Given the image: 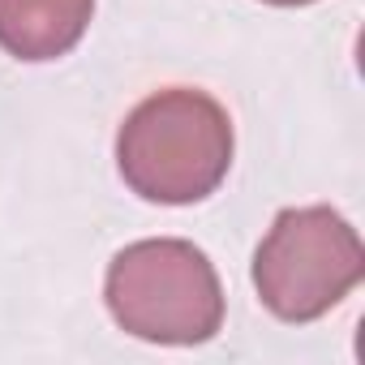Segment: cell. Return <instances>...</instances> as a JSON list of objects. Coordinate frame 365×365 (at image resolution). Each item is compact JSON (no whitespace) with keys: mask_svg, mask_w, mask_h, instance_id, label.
<instances>
[{"mask_svg":"<svg viewBox=\"0 0 365 365\" xmlns=\"http://www.w3.org/2000/svg\"><path fill=\"white\" fill-rule=\"evenodd\" d=\"M116 163L125 185L146 202H202L228 176L232 120L202 91H159L120 125Z\"/></svg>","mask_w":365,"mask_h":365,"instance_id":"obj_1","label":"cell"},{"mask_svg":"<svg viewBox=\"0 0 365 365\" xmlns=\"http://www.w3.org/2000/svg\"><path fill=\"white\" fill-rule=\"evenodd\" d=\"M108 309L138 339L202 344L224 322V292L190 241H138L108 267Z\"/></svg>","mask_w":365,"mask_h":365,"instance_id":"obj_2","label":"cell"},{"mask_svg":"<svg viewBox=\"0 0 365 365\" xmlns=\"http://www.w3.org/2000/svg\"><path fill=\"white\" fill-rule=\"evenodd\" d=\"M365 275L352 224L331 207L284 211L254 258L262 305L284 322H314L339 305Z\"/></svg>","mask_w":365,"mask_h":365,"instance_id":"obj_3","label":"cell"},{"mask_svg":"<svg viewBox=\"0 0 365 365\" xmlns=\"http://www.w3.org/2000/svg\"><path fill=\"white\" fill-rule=\"evenodd\" d=\"M95 0H0V48L18 61L65 56L91 22Z\"/></svg>","mask_w":365,"mask_h":365,"instance_id":"obj_4","label":"cell"},{"mask_svg":"<svg viewBox=\"0 0 365 365\" xmlns=\"http://www.w3.org/2000/svg\"><path fill=\"white\" fill-rule=\"evenodd\" d=\"M267 5H309V0H267Z\"/></svg>","mask_w":365,"mask_h":365,"instance_id":"obj_5","label":"cell"}]
</instances>
